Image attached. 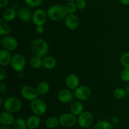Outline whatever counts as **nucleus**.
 <instances>
[{"mask_svg": "<svg viewBox=\"0 0 129 129\" xmlns=\"http://www.w3.org/2000/svg\"><path fill=\"white\" fill-rule=\"evenodd\" d=\"M30 50L35 56L44 57L49 51V45L44 39H36L31 42L30 44Z\"/></svg>", "mask_w": 129, "mask_h": 129, "instance_id": "obj_1", "label": "nucleus"}, {"mask_svg": "<svg viewBox=\"0 0 129 129\" xmlns=\"http://www.w3.org/2000/svg\"><path fill=\"white\" fill-rule=\"evenodd\" d=\"M47 14L48 18L54 21L64 20L68 15L64 6L60 4L50 6L47 11Z\"/></svg>", "mask_w": 129, "mask_h": 129, "instance_id": "obj_2", "label": "nucleus"}, {"mask_svg": "<svg viewBox=\"0 0 129 129\" xmlns=\"http://www.w3.org/2000/svg\"><path fill=\"white\" fill-rule=\"evenodd\" d=\"M3 108L7 112L11 113H16L20 111L21 108V102L18 98L10 96L4 100Z\"/></svg>", "mask_w": 129, "mask_h": 129, "instance_id": "obj_3", "label": "nucleus"}, {"mask_svg": "<svg viewBox=\"0 0 129 129\" xmlns=\"http://www.w3.org/2000/svg\"><path fill=\"white\" fill-rule=\"evenodd\" d=\"M26 58L21 54H15L12 56L11 66L14 71L17 73H21L26 66Z\"/></svg>", "mask_w": 129, "mask_h": 129, "instance_id": "obj_4", "label": "nucleus"}, {"mask_svg": "<svg viewBox=\"0 0 129 129\" xmlns=\"http://www.w3.org/2000/svg\"><path fill=\"white\" fill-rule=\"evenodd\" d=\"M30 108L34 114L40 117L43 116L46 113L47 107L46 103L44 100L37 98L31 101Z\"/></svg>", "mask_w": 129, "mask_h": 129, "instance_id": "obj_5", "label": "nucleus"}, {"mask_svg": "<svg viewBox=\"0 0 129 129\" xmlns=\"http://www.w3.org/2000/svg\"><path fill=\"white\" fill-rule=\"evenodd\" d=\"M20 94L23 99L27 101L34 100L39 95L36 88L30 85H24L20 89Z\"/></svg>", "mask_w": 129, "mask_h": 129, "instance_id": "obj_6", "label": "nucleus"}, {"mask_svg": "<svg viewBox=\"0 0 129 129\" xmlns=\"http://www.w3.org/2000/svg\"><path fill=\"white\" fill-rule=\"evenodd\" d=\"M74 94L75 98L79 101H86L91 96V90L86 86H79L74 90Z\"/></svg>", "mask_w": 129, "mask_h": 129, "instance_id": "obj_7", "label": "nucleus"}, {"mask_svg": "<svg viewBox=\"0 0 129 129\" xmlns=\"http://www.w3.org/2000/svg\"><path fill=\"white\" fill-rule=\"evenodd\" d=\"M59 122L60 125L64 127H71L76 123V117L71 113H64L59 117Z\"/></svg>", "mask_w": 129, "mask_h": 129, "instance_id": "obj_8", "label": "nucleus"}, {"mask_svg": "<svg viewBox=\"0 0 129 129\" xmlns=\"http://www.w3.org/2000/svg\"><path fill=\"white\" fill-rule=\"evenodd\" d=\"M47 18V14L45 10L41 8L37 9L33 13L32 21L35 26L44 25V24L46 23Z\"/></svg>", "mask_w": 129, "mask_h": 129, "instance_id": "obj_9", "label": "nucleus"}, {"mask_svg": "<svg viewBox=\"0 0 129 129\" xmlns=\"http://www.w3.org/2000/svg\"><path fill=\"white\" fill-rule=\"evenodd\" d=\"M75 96L69 89H62L58 92L57 99L62 103H71L74 101Z\"/></svg>", "mask_w": 129, "mask_h": 129, "instance_id": "obj_10", "label": "nucleus"}, {"mask_svg": "<svg viewBox=\"0 0 129 129\" xmlns=\"http://www.w3.org/2000/svg\"><path fill=\"white\" fill-rule=\"evenodd\" d=\"M93 120V117L91 113L88 111H86L78 116V123L82 128H88L91 125Z\"/></svg>", "mask_w": 129, "mask_h": 129, "instance_id": "obj_11", "label": "nucleus"}, {"mask_svg": "<svg viewBox=\"0 0 129 129\" xmlns=\"http://www.w3.org/2000/svg\"><path fill=\"white\" fill-rule=\"evenodd\" d=\"M1 45L3 49L8 50L10 51H13L18 47V43L15 37L6 35L1 39Z\"/></svg>", "mask_w": 129, "mask_h": 129, "instance_id": "obj_12", "label": "nucleus"}, {"mask_svg": "<svg viewBox=\"0 0 129 129\" xmlns=\"http://www.w3.org/2000/svg\"><path fill=\"white\" fill-rule=\"evenodd\" d=\"M64 23L69 30H74L79 26V19L74 14H68L64 19Z\"/></svg>", "mask_w": 129, "mask_h": 129, "instance_id": "obj_13", "label": "nucleus"}, {"mask_svg": "<svg viewBox=\"0 0 129 129\" xmlns=\"http://www.w3.org/2000/svg\"><path fill=\"white\" fill-rule=\"evenodd\" d=\"M17 16L21 21L24 23H28L32 20L33 13L29 8L23 7L20 8L17 11Z\"/></svg>", "mask_w": 129, "mask_h": 129, "instance_id": "obj_14", "label": "nucleus"}, {"mask_svg": "<svg viewBox=\"0 0 129 129\" xmlns=\"http://www.w3.org/2000/svg\"><path fill=\"white\" fill-rule=\"evenodd\" d=\"M65 82L68 89L75 90L79 85V78L78 75L71 73L67 76Z\"/></svg>", "mask_w": 129, "mask_h": 129, "instance_id": "obj_15", "label": "nucleus"}, {"mask_svg": "<svg viewBox=\"0 0 129 129\" xmlns=\"http://www.w3.org/2000/svg\"><path fill=\"white\" fill-rule=\"evenodd\" d=\"M11 51L3 49L0 51V65L1 67H6L11 64Z\"/></svg>", "mask_w": 129, "mask_h": 129, "instance_id": "obj_16", "label": "nucleus"}, {"mask_svg": "<svg viewBox=\"0 0 129 129\" xmlns=\"http://www.w3.org/2000/svg\"><path fill=\"white\" fill-rule=\"evenodd\" d=\"M15 119L13 113L7 111L1 112L0 113V123L3 125H11L13 124Z\"/></svg>", "mask_w": 129, "mask_h": 129, "instance_id": "obj_17", "label": "nucleus"}, {"mask_svg": "<svg viewBox=\"0 0 129 129\" xmlns=\"http://www.w3.org/2000/svg\"><path fill=\"white\" fill-rule=\"evenodd\" d=\"M43 67L47 70L54 69L57 65V60L52 55H46L43 57Z\"/></svg>", "mask_w": 129, "mask_h": 129, "instance_id": "obj_18", "label": "nucleus"}, {"mask_svg": "<svg viewBox=\"0 0 129 129\" xmlns=\"http://www.w3.org/2000/svg\"><path fill=\"white\" fill-rule=\"evenodd\" d=\"M70 111L75 116H79L84 112V106L81 101H74L71 105Z\"/></svg>", "mask_w": 129, "mask_h": 129, "instance_id": "obj_19", "label": "nucleus"}, {"mask_svg": "<svg viewBox=\"0 0 129 129\" xmlns=\"http://www.w3.org/2000/svg\"><path fill=\"white\" fill-rule=\"evenodd\" d=\"M26 121L28 128L30 129L37 128L40 124V117L35 114L30 116Z\"/></svg>", "mask_w": 129, "mask_h": 129, "instance_id": "obj_20", "label": "nucleus"}, {"mask_svg": "<svg viewBox=\"0 0 129 129\" xmlns=\"http://www.w3.org/2000/svg\"><path fill=\"white\" fill-rule=\"evenodd\" d=\"M11 31V26L9 23V21H6L4 18L0 19V35L6 36Z\"/></svg>", "mask_w": 129, "mask_h": 129, "instance_id": "obj_21", "label": "nucleus"}, {"mask_svg": "<svg viewBox=\"0 0 129 129\" xmlns=\"http://www.w3.org/2000/svg\"><path fill=\"white\" fill-rule=\"evenodd\" d=\"M17 15V11L13 8H8L4 10L2 18L8 21H11L15 20Z\"/></svg>", "mask_w": 129, "mask_h": 129, "instance_id": "obj_22", "label": "nucleus"}, {"mask_svg": "<svg viewBox=\"0 0 129 129\" xmlns=\"http://www.w3.org/2000/svg\"><path fill=\"white\" fill-rule=\"evenodd\" d=\"M36 89L38 93L40 96H44L49 93L50 90V85L46 81H41L37 84Z\"/></svg>", "mask_w": 129, "mask_h": 129, "instance_id": "obj_23", "label": "nucleus"}, {"mask_svg": "<svg viewBox=\"0 0 129 129\" xmlns=\"http://www.w3.org/2000/svg\"><path fill=\"white\" fill-rule=\"evenodd\" d=\"M60 124L59 118L55 117H50L47 118L45 121V125L49 128H55Z\"/></svg>", "mask_w": 129, "mask_h": 129, "instance_id": "obj_24", "label": "nucleus"}, {"mask_svg": "<svg viewBox=\"0 0 129 129\" xmlns=\"http://www.w3.org/2000/svg\"><path fill=\"white\" fill-rule=\"evenodd\" d=\"M30 64L32 68L35 69H38L41 68L42 66H43V60L42 59V57L34 55L30 59Z\"/></svg>", "mask_w": 129, "mask_h": 129, "instance_id": "obj_25", "label": "nucleus"}, {"mask_svg": "<svg viewBox=\"0 0 129 129\" xmlns=\"http://www.w3.org/2000/svg\"><path fill=\"white\" fill-rule=\"evenodd\" d=\"M127 95L125 89H123L121 88H116L113 91V96L118 100H123Z\"/></svg>", "mask_w": 129, "mask_h": 129, "instance_id": "obj_26", "label": "nucleus"}, {"mask_svg": "<svg viewBox=\"0 0 129 129\" xmlns=\"http://www.w3.org/2000/svg\"><path fill=\"white\" fill-rule=\"evenodd\" d=\"M13 129H27L26 121L22 118H18L15 119L13 124Z\"/></svg>", "mask_w": 129, "mask_h": 129, "instance_id": "obj_27", "label": "nucleus"}, {"mask_svg": "<svg viewBox=\"0 0 129 129\" xmlns=\"http://www.w3.org/2000/svg\"><path fill=\"white\" fill-rule=\"evenodd\" d=\"M64 8L68 14H74L78 10L76 3L71 2V1L67 3L64 6Z\"/></svg>", "mask_w": 129, "mask_h": 129, "instance_id": "obj_28", "label": "nucleus"}, {"mask_svg": "<svg viewBox=\"0 0 129 129\" xmlns=\"http://www.w3.org/2000/svg\"><path fill=\"white\" fill-rule=\"evenodd\" d=\"M94 129H112V126L108 121L102 120L96 124Z\"/></svg>", "mask_w": 129, "mask_h": 129, "instance_id": "obj_29", "label": "nucleus"}, {"mask_svg": "<svg viewBox=\"0 0 129 129\" xmlns=\"http://www.w3.org/2000/svg\"><path fill=\"white\" fill-rule=\"evenodd\" d=\"M120 61L124 68L129 69V52H125L121 55Z\"/></svg>", "mask_w": 129, "mask_h": 129, "instance_id": "obj_30", "label": "nucleus"}, {"mask_svg": "<svg viewBox=\"0 0 129 129\" xmlns=\"http://www.w3.org/2000/svg\"><path fill=\"white\" fill-rule=\"evenodd\" d=\"M25 4L30 8H36L43 3L44 0H24Z\"/></svg>", "mask_w": 129, "mask_h": 129, "instance_id": "obj_31", "label": "nucleus"}, {"mask_svg": "<svg viewBox=\"0 0 129 129\" xmlns=\"http://www.w3.org/2000/svg\"><path fill=\"white\" fill-rule=\"evenodd\" d=\"M120 78L122 81L125 82L129 81V69L125 68L121 71Z\"/></svg>", "mask_w": 129, "mask_h": 129, "instance_id": "obj_32", "label": "nucleus"}, {"mask_svg": "<svg viewBox=\"0 0 129 129\" xmlns=\"http://www.w3.org/2000/svg\"><path fill=\"white\" fill-rule=\"evenodd\" d=\"M76 4L77 8H78V10H83L85 9L87 6V3L86 0H78L76 2Z\"/></svg>", "mask_w": 129, "mask_h": 129, "instance_id": "obj_33", "label": "nucleus"}, {"mask_svg": "<svg viewBox=\"0 0 129 129\" xmlns=\"http://www.w3.org/2000/svg\"><path fill=\"white\" fill-rule=\"evenodd\" d=\"M6 76H7V73H6L5 69L3 68V67H1L0 68V81H1V82H2L3 81L6 79Z\"/></svg>", "mask_w": 129, "mask_h": 129, "instance_id": "obj_34", "label": "nucleus"}, {"mask_svg": "<svg viewBox=\"0 0 129 129\" xmlns=\"http://www.w3.org/2000/svg\"><path fill=\"white\" fill-rule=\"evenodd\" d=\"M35 31L38 34H43L45 31V27L44 25H38L35 28Z\"/></svg>", "mask_w": 129, "mask_h": 129, "instance_id": "obj_35", "label": "nucleus"}, {"mask_svg": "<svg viewBox=\"0 0 129 129\" xmlns=\"http://www.w3.org/2000/svg\"><path fill=\"white\" fill-rule=\"evenodd\" d=\"M6 91H7V86H6V85L5 83L1 82L0 83V93L2 94V93H5Z\"/></svg>", "mask_w": 129, "mask_h": 129, "instance_id": "obj_36", "label": "nucleus"}, {"mask_svg": "<svg viewBox=\"0 0 129 129\" xmlns=\"http://www.w3.org/2000/svg\"><path fill=\"white\" fill-rule=\"evenodd\" d=\"M9 0H0V7L5 8L8 5Z\"/></svg>", "mask_w": 129, "mask_h": 129, "instance_id": "obj_37", "label": "nucleus"}, {"mask_svg": "<svg viewBox=\"0 0 129 129\" xmlns=\"http://www.w3.org/2000/svg\"><path fill=\"white\" fill-rule=\"evenodd\" d=\"M121 3L125 6H128L129 5V0H120Z\"/></svg>", "mask_w": 129, "mask_h": 129, "instance_id": "obj_38", "label": "nucleus"}, {"mask_svg": "<svg viewBox=\"0 0 129 129\" xmlns=\"http://www.w3.org/2000/svg\"><path fill=\"white\" fill-rule=\"evenodd\" d=\"M0 129H12L10 127V125H3Z\"/></svg>", "mask_w": 129, "mask_h": 129, "instance_id": "obj_39", "label": "nucleus"}, {"mask_svg": "<svg viewBox=\"0 0 129 129\" xmlns=\"http://www.w3.org/2000/svg\"><path fill=\"white\" fill-rule=\"evenodd\" d=\"M125 90H126V92H127V94H128L129 95V84L127 86H126Z\"/></svg>", "mask_w": 129, "mask_h": 129, "instance_id": "obj_40", "label": "nucleus"}, {"mask_svg": "<svg viewBox=\"0 0 129 129\" xmlns=\"http://www.w3.org/2000/svg\"><path fill=\"white\" fill-rule=\"evenodd\" d=\"M3 103H4V101L3 100L2 96H1L0 97V104H1V105H3Z\"/></svg>", "mask_w": 129, "mask_h": 129, "instance_id": "obj_41", "label": "nucleus"}, {"mask_svg": "<svg viewBox=\"0 0 129 129\" xmlns=\"http://www.w3.org/2000/svg\"><path fill=\"white\" fill-rule=\"evenodd\" d=\"M68 1H71V2H76L78 0H68Z\"/></svg>", "mask_w": 129, "mask_h": 129, "instance_id": "obj_42", "label": "nucleus"}]
</instances>
